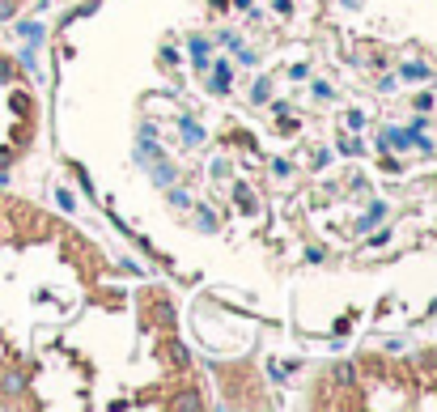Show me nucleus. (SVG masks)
<instances>
[{
    "label": "nucleus",
    "mask_w": 437,
    "mask_h": 412,
    "mask_svg": "<svg viewBox=\"0 0 437 412\" xmlns=\"http://www.w3.org/2000/svg\"><path fill=\"white\" fill-rule=\"evenodd\" d=\"M30 136V94L13 60L0 56V166H9Z\"/></svg>",
    "instance_id": "1"
}]
</instances>
